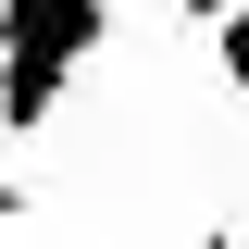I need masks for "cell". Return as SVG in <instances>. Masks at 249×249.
Wrapping results in <instances>:
<instances>
[{"label":"cell","mask_w":249,"mask_h":249,"mask_svg":"<svg viewBox=\"0 0 249 249\" xmlns=\"http://www.w3.org/2000/svg\"><path fill=\"white\" fill-rule=\"evenodd\" d=\"M100 50H112V0H0V137H37Z\"/></svg>","instance_id":"6da1fadb"},{"label":"cell","mask_w":249,"mask_h":249,"mask_svg":"<svg viewBox=\"0 0 249 249\" xmlns=\"http://www.w3.org/2000/svg\"><path fill=\"white\" fill-rule=\"evenodd\" d=\"M212 75H224V88L249 100V0H237V13H224V25H212Z\"/></svg>","instance_id":"7a4b0ae2"},{"label":"cell","mask_w":249,"mask_h":249,"mask_svg":"<svg viewBox=\"0 0 249 249\" xmlns=\"http://www.w3.org/2000/svg\"><path fill=\"white\" fill-rule=\"evenodd\" d=\"M175 13H187V25H224V13H237V0H175Z\"/></svg>","instance_id":"3957f363"}]
</instances>
